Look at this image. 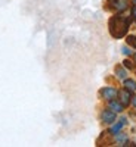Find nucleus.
Returning <instances> with one entry per match:
<instances>
[{"label":"nucleus","instance_id":"nucleus-1","mask_svg":"<svg viewBox=\"0 0 136 147\" xmlns=\"http://www.w3.org/2000/svg\"><path fill=\"white\" fill-rule=\"evenodd\" d=\"M129 24L130 19L121 16V15H115L109 19V32L114 38H123L129 30Z\"/></svg>","mask_w":136,"mask_h":147},{"label":"nucleus","instance_id":"nucleus-3","mask_svg":"<svg viewBox=\"0 0 136 147\" xmlns=\"http://www.w3.org/2000/svg\"><path fill=\"white\" fill-rule=\"evenodd\" d=\"M101 119H102V122H105V124H113V122L115 121V112L111 110V109H105L101 113Z\"/></svg>","mask_w":136,"mask_h":147},{"label":"nucleus","instance_id":"nucleus-17","mask_svg":"<svg viewBox=\"0 0 136 147\" xmlns=\"http://www.w3.org/2000/svg\"><path fill=\"white\" fill-rule=\"evenodd\" d=\"M135 3H136V0H135Z\"/></svg>","mask_w":136,"mask_h":147},{"label":"nucleus","instance_id":"nucleus-12","mask_svg":"<svg viewBox=\"0 0 136 147\" xmlns=\"http://www.w3.org/2000/svg\"><path fill=\"white\" fill-rule=\"evenodd\" d=\"M121 52H123V53H124L126 56H129V55H132V50H130V49H129V47H123V49H121Z\"/></svg>","mask_w":136,"mask_h":147},{"label":"nucleus","instance_id":"nucleus-5","mask_svg":"<svg viewBox=\"0 0 136 147\" xmlns=\"http://www.w3.org/2000/svg\"><path fill=\"white\" fill-rule=\"evenodd\" d=\"M118 96H120V103L124 106V107L130 105V100H132V99H130V91H129V90L124 88V90L118 91Z\"/></svg>","mask_w":136,"mask_h":147},{"label":"nucleus","instance_id":"nucleus-14","mask_svg":"<svg viewBox=\"0 0 136 147\" xmlns=\"http://www.w3.org/2000/svg\"><path fill=\"white\" fill-rule=\"evenodd\" d=\"M130 103H132V106L136 109V96L135 97H132V100H130Z\"/></svg>","mask_w":136,"mask_h":147},{"label":"nucleus","instance_id":"nucleus-7","mask_svg":"<svg viewBox=\"0 0 136 147\" xmlns=\"http://www.w3.org/2000/svg\"><path fill=\"white\" fill-rule=\"evenodd\" d=\"M108 107H109L111 110H114L115 113H117V112H121V110L124 109V106H123L121 103H118V102H115L114 99H113V100H109V105H108Z\"/></svg>","mask_w":136,"mask_h":147},{"label":"nucleus","instance_id":"nucleus-16","mask_svg":"<svg viewBox=\"0 0 136 147\" xmlns=\"http://www.w3.org/2000/svg\"><path fill=\"white\" fill-rule=\"evenodd\" d=\"M135 60H136V55H135Z\"/></svg>","mask_w":136,"mask_h":147},{"label":"nucleus","instance_id":"nucleus-13","mask_svg":"<svg viewBox=\"0 0 136 147\" xmlns=\"http://www.w3.org/2000/svg\"><path fill=\"white\" fill-rule=\"evenodd\" d=\"M117 141H118V143H126V141H127V137H126V136H118V137H117Z\"/></svg>","mask_w":136,"mask_h":147},{"label":"nucleus","instance_id":"nucleus-6","mask_svg":"<svg viewBox=\"0 0 136 147\" xmlns=\"http://www.w3.org/2000/svg\"><path fill=\"white\" fill-rule=\"evenodd\" d=\"M126 124H127V119H126V118H121V119H120V122H117V124H115L113 128H111V131H109V132H111V134H118Z\"/></svg>","mask_w":136,"mask_h":147},{"label":"nucleus","instance_id":"nucleus-8","mask_svg":"<svg viewBox=\"0 0 136 147\" xmlns=\"http://www.w3.org/2000/svg\"><path fill=\"white\" fill-rule=\"evenodd\" d=\"M124 88L129 91H136V81L135 80H124Z\"/></svg>","mask_w":136,"mask_h":147},{"label":"nucleus","instance_id":"nucleus-10","mask_svg":"<svg viewBox=\"0 0 136 147\" xmlns=\"http://www.w3.org/2000/svg\"><path fill=\"white\" fill-rule=\"evenodd\" d=\"M126 40H127V44L129 46H132V47L136 49V35H129Z\"/></svg>","mask_w":136,"mask_h":147},{"label":"nucleus","instance_id":"nucleus-15","mask_svg":"<svg viewBox=\"0 0 136 147\" xmlns=\"http://www.w3.org/2000/svg\"><path fill=\"white\" fill-rule=\"evenodd\" d=\"M132 13H133V18H135V19H136V6H135V7H133V12H132Z\"/></svg>","mask_w":136,"mask_h":147},{"label":"nucleus","instance_id":"nucleus-9","mask_svg":"<svg viewBox=\"0 0 136 147\" xmlns=\"http://www.w3.org/2000/svg\"><path fill=\"white\" fill-rule=\"evenodd\" d=\"M115 74H117V77H118L120 80H126V77H127L126 69H123L121 66H117V68H115Z\"/></svg>","mask_w":136,"mask_h":147},{"label":"nucleus","instance_id":"nucleus-4","mask_svg":"<svg viewBox=\"0 0 136 147\" xmlns=\"http://www.w3.org/2000/svg\"><path fill=\"white\" fill-rule=\"evenodd\" d=\"M101 96L104 97L105 100H113V99H115V97L118 96V91L115 88H113V87H105V88L101 90Z\"/></svg>","mask_w":136,"mask_h":147},{"label":"nucleus","instance_id":"nucleus-11","mask_svg":"<svg viewBox=\"0 0 136 147\" xmlns=\"http://www.w3.org/2000/svg\"><path fill=\"white\" fill-rule=\"evenodd\" d=\"M123 65H124L127 69H133V68H135V65L132 63V60H129V59H126L124 62H123Z\"/></svg>","mask_w":136,"mask_h":147},{"label":"nucleus","instance_id":"nucleus-2","mask_svg":"<svg viewBox=\"0 0 136 147\" xmlns=\"http://www.w3.org/2000/svg\"><path fill=\"white\" fill-rule=\"evenodd\" d=\"M108 3H109V7L114 12H118V13L123 10H126L127 6H129L126 0H108Z\"/></svg>","mask_w":136,"mask_h":147}]
</instances>
